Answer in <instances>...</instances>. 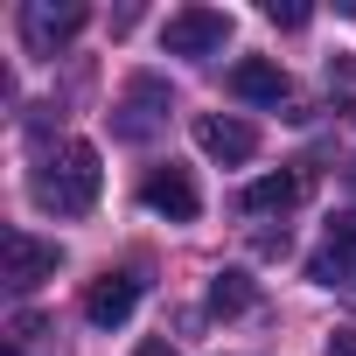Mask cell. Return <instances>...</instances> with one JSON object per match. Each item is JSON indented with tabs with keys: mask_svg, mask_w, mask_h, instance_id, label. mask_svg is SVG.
Listing matches in <instances>:
<instances>
[{
	"mask_svg": "<svg viewBox=\"0 0 356 356\" xmlns=\"http://www.w3.org/2000/svg\"><path fill=\"white\" fill-rule=\"evenodd\" d=\"M140 203H147L154 217H168V224H196V217H203V189H196V175H189V168H175V161L147 168Z\"/></svg>",
	"mask_w": 356,
	"mask_h": 356,
	"instance_id": "5b68a950",
	"label": "cell"
},
{
	"mask_svg": "<svg viewBox=\"0 0 356 356\" xmlns=\"http://www.w3.org/2000/svg\"><path fill=\"white\" fill-rule=\"evenodd\" d=\"M133 307H140V273H105V280H91V293H84V321H91V328H119Z\"/></svg>",
	"mask_w": 356,
	"mask_h": 356,
	"instance_id": "ba28073f",
	"label": "cell"
},
{
	"mask_svg": "<svg viewBox=\"0 0 356 356\" xmlns=\"http://www.w3.org/2000/svg\"><path fill=\"white\" fill-rule=\"evenodd\" d=\"M321 356H356V328H335V335L321 342Z\"/></svg>",
	"mask_w": 356,
	"mask_h": 356,
	"instance_id": "9a60e30c",
	"label": "cell"
},
{
	"mask_svg": "<svg viewBox=\"0 0 356 356\" xmlns=\"http://www.w3.org/2000/svg\"><path fill=\"white\" fill-rule=\"evenodd\" d=\"M266 22L273 29H307V8L300 0H266Z\"/></svg>",
	"mask_w": 356,
	"mask_h": 356,
	"instance_id": "4fadbf2b",
	"label": "cell"
},
{
	"mask_svg": "<svg viewBox=\"0 0 356 356\" xmlns=\"http://www.w3.org/2000/svg\"><path fill=\"white\" fill-rule=\"evenodd\" d=\"M231 15L224 8H182V15H168V29H161V49L168 56H217L224 42H231Z\"/></svg>",
	"mask_w": 356,
	"mask_h": 356,
	"instance_id": "277c9868",
	"label": "cell"
},
{
	"mask_svg": "<svg viewBox=\"0 0 356 356\" xmlns=\"http://www.w3.org/2000/svg\"><path fill=\"white\" fill-rule=\"evenodd\" d=\"M140 356H175V342H161V335H154V342H140Z\"/></svg>",
	"mask_w": 356,
	"mask_h": 356,
	"instance_id": "2e32d148",
	"label": "cell"
},
{
	"mask_svg": "<svg viewBox=\"0 0 356 356\" xmlns=\"http://www.w3.org/2000/svg\"><path fill=\"white\" fill-rule=\"evenodd\" d=\"M168 105H175V98H168V84H161L154 70H140V77L126 84V98L112 105V133L140 147V140H154V133L168 126Z\"/></svg>",
	"mask_w": 356,
	"mask_h": 356,
	"instance_id": "7a4b0ae2",
	"label": "cell"
},
{
	"mask_svg": "<svg viewBox=\"0 0 356 356\" xmlns=\"http://www.w3.org/2000/svg\"><path fill=\"white\" fill-rule=\"evenodd\" d=\"M196 147H203L210 161H224V168H245V161L259 154V133H252L245 119H231V112H203V119H196Z\"/></svg>",
	"mask_w": 356,
	"mask_h": 356,
	"instance_id": "52a82bcc",
	"label": "cell"
},
{
	"mask_svg": "<svg viewBox=\"0 0 356 356\" xmlns=\"http://www.w3.org/2000/svg\"><path fill=\"white\" fill-rule=\"evenodd\" d=\"M84 22H91L84 0H29V8H22V49L29 56H56Z\"/></svg>",
	"mask_w": 356,
	"mask_h": 356,
	"instance_id": "3957f363",
	"label": "cell"
},
{
	"mask_svg": "<svg viewBox=\"0 0 356 356\" xmlns=\"http://www.w3.org/2000/svg\"><path fill=\"white\" fill-rule=\"evenodd\" d=\"M307 280H314V286H335V293H356V252H335V245L314 252V259H307Z\"/></svg>",
	"mask_w": 356,
	"mask_h": 356,
	"instance_id": "8fae6325",
	"label": "cell"
},
{
	"mask_svg": "<svg viewBox=\"0 0 356 356\" xmlns=\"http://www.w3.org/2000/svg\"><path fill=\"white\" fill-rule=\"evenodd\" d=\"M349 182H356V161H349Z\"/></svg>",
	"mask_w": 356,
	"mask_h": 356,
	"instance_id": "e0dca14e",
	"label": "cell"
},
{
	"mask_svg": "<svg viewBox=\"0 0 356 356\" xmlns=\"http://www.w3.org/2000/svg\"><path fill=\"white\" fill-rule=\"evenodd\" d=\"M252 307V280L245 273H217L210 280V314H245Z\"/></svg>",
	"mask_w": 356,
	"mask_h": 356,
	"instance_id": "7c38bea8",
	"label": "cell"
},
{
	"mask_svg": "<svg viewBox=\"0 0 356 356\" xmlns=\"http://www.w3.org/2000/svg\"><path fill=\"white\" fill-rule=\"evenodd\" d=\"M231 98H245V105H286L293 84H286V70H280L273 56H245V63L231 70Z\"/></svg>",
	"mask_w": 356,
	"mask_h": 356,
	"instance_id": "9c48e42d",
	"label": "cell"
},
{
	"mask_svg": "<svg viewBox=\"0 0 356 356\" xmlns=\"http://www.w3.org/2000/svg\"><path fill=\"white\" fill-rule=\"evenodd\" d=\"M307 196V168H280V175H259V182L238 196L245 217H273V210H293Z\"/></svg>",
	"mask_w": 356,
	"mask_h": 356,
	"instance_id": "30bf717a",
	"label": "cell"
},
{
	"mask_svg": "<svg viewBox=\"0 0 356 356\" xmlns=\"http://www.w3.org/2000/svg\"><path fill=\"white\" fill-rule=\"evenodd\" d=\"M56 266H63V252L56 245H42V238H29V231H8V280L15 293H35L42 280H56Z\"/></svg>",
	"mask_w": 356,
	"mask_h": 356,
	"instance_id": "8992f818",
	"label": "cell"
},
{
	"mask_svg": "<svg viewBox=\"0 0 356 356\" xmlns=\"http://www.w3.org/2000/svg\"><path fill=\"white\" fill-rule=\"evenodd\" d=\"M328 245L335 252H356V210H335L328 217Z\"/></svg>",
	"mask_w": 356,
	"mask_h": 356,
	"instance_id": "5bb4252c",
	"label": "cell"
},
{
	"mask_svg": "<svg viewBox=\"0 0 356 356\" xmlns=\"http://www.w3.org/2000/svg\"><path fill=\"white\" fill-rule=\"evenodd\" d=\"M98 189H105V168H98V147L91 140H70L63 154H49L35 168V182H29L35 210H49V217H91L98 210Z\"/></svg>",
	"mask_w": 356,
	"mask_h": 356,
	"instance_id": "6da1fadb",
	"label": "cell"
}]
</instances>
